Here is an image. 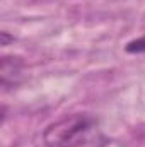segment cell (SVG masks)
<instances>
[{"mask_svg": "<svg viewBox=\"0 0 145 147\" xmlns=\"http://www.w3.org/2000/svg\"><path fill=\"white\" fill-rule=\"evenodd\" d=\"M97 125L96 116L89 113H72L46 127L43 142L46 147H80Z\"/></svg>", "mask_w": 145, "mask_h": 147, "instance_id": "1", "label": "cell"}, {"mask_svg": "<svg viewBox=\"0 0 145 147\" xmlns=\"http://www.w3.org/2000/svg\"><path fill=\"white\" fill-rule=\"evenodd\" d=\"M24 70V62L19 57H3L2 58V67H0V77H2V86L3 87H15Z\"/></svg>", "mask_w": 145, "mask_h": 147, "instance_id": "2", "label": "cell"}, {"mask_svg": "<svg viewBox=\"0 0 145 147\" xmlns=\"http://www.w3.org/2000/svg\"><path fill=\"white\" fill-rule=\"evenodd\" d=\"M125 51L126 53H145V36L137 38L133 41H128L126 46H125Z\"/></svg>", "mask_w": 145, "mask_h": 147, "instance_id": "3", "label": "cell"}]
</instances>
